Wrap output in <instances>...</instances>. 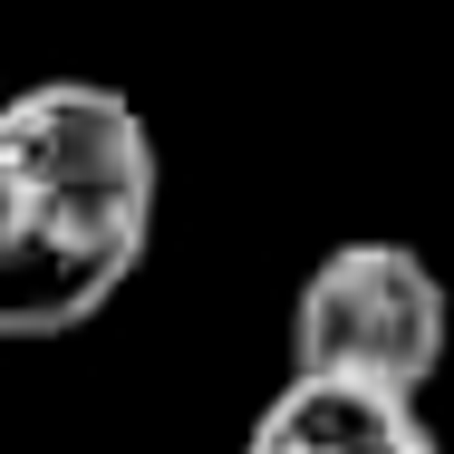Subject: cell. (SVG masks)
I'll return each instance as SVG.
<instances>
[{
  "label": "cell",
  "instance_id": "obj_2",
  "mask_svg": "<svg viewBox=\"0 0 454 454\" xmlns=\"http://www.w3.org/2000/svg\"><path fill=\"white\" fill-rule=\"evenodd\" d=\"M445 367V280L406 242H339L319 252L290 300V377L426 396Z\"/></svg>",
  "mask_w": 454,
  "mask_h": 454
},
{
  "label": "cell",
  "instance_id": "obj_3",
  "mask_svg": "<svg viewBox=\"0 0 454 454\" xmlns=\"http://www.w3.org/2000/svg\"><path fill=\"white\" fill-rule=\"evenodd\" d=\"M242 454H445L435 426L406 396L329 387V377H280V396L252 416Z\"/></svg>",
  "mask_w": 454,
  "mask_h": 454
},
{
  "label": "cell",
  "instance_id": "obj_1",
  "mask_svg": "<svg viewBox=\"0 0 454 454\" xmlns=\"http://www.w3.org/2000/svg\"><path fill=\"white\" fill-rule=\"evenodd\" d=\"M165 213L145 106L106 78H29L0 97V339L39 348L116 309Z\"/></svg>",
  "mask_w": 454,
  "mask_h": 454
}]
</instances>
